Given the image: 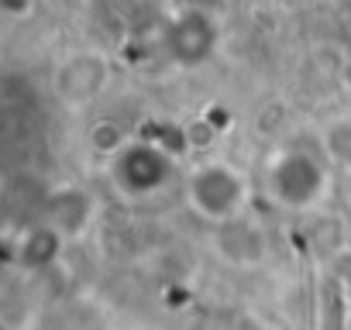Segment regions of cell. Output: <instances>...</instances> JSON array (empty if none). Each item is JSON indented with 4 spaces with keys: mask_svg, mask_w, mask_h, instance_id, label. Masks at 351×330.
I'll list each match as a JSON object with an SVG mask.
<instances>
[{
    "mask_svg": "<svg viewBox=\"0 0 351 330\" xmlns=\"http://www.w3.org/2000/svg\"><path fill=\"white\" fill-rule=\"evenodd\" d=\"M217 251L231 265L248 268V265H258L269 255V238L248 214H241L228 224H217Z\"/></svg>",
    "mask_w": 351,
    "mask_h": 330,
    "instance_id": "52a82bcc",
    "label": "cell"
},
{
    "mask_svg": "<svg viewBox=\"0 0 351 330\" xmlns=\"http://www.w3.org/2000/svg\"><path fill=\"white\" fill-rule=\"evenodd\" d=\"M32 8H35V0H0V14L11 18V21L28 18V14H32Z\"/></svg>",
    "mask_w": 351,
    "mask_h": 330,
    "instance_id": "30bf717a",
    "label": "cell"
},
{
    "mask_svg": "<svg viewBox=\"0 0 351 330\" xmlns=\"http://www.w3.org/2000/svg\"><path fill=\"white\" fill-rule=\"evenodd\" d=\"M162 45H165V55L176 66L197 69V66H204V62H210L217 55V49H221V25L204 8H183V11H176L165 21Z\"/></svg>",
    "mask_w": 351,
    "mask_h": 330,
    "instance_id": "277c9868",
    "label": "cell"
},
{
    "mask_svg": "<svg viewBox=\"0 0 351 330\" xmlns=\"http://www.w3.org/2000/svg\"><path fill=\"white\" fill-rule=\"evenodd\" d=\"M110 183L128 200H152L158 196L176 173V155L158 144L155 138H134L110 151Z\"/></svg>",
    "mask_w": 351,
    "mask_h": 330,
    "instance_id": "3957f363",
    "label": "cell"
},
{
    "mask_svg": "<svg viewBox=\"0 0 351 330\" xmlns=\"http://www.w3.org/2000/svg\"><path fill=\"white\" fill-rule=\"evenodd\" d=\"M66 244H69V241H66L56 227H49L45 220H38L35 227H28V231L21 234V241H18V248H14V258H18V265L28 268V272H45V268H52V265L59 262V255H62Z\"/></svg>",
    "mask_w": 351,
    "mask_h": 330,
    "instance_id": "ba28073f",
    "label": "cell"
},
{
    "mask_svg": "<svg viewBox=\"0 0 351 330\" xmlns=\"http://www.w3.org/2000/svg\"><path fill=\"white\" fill-rule=\"evenodd\" d=\"M107 62L97 52H76L69 59H62L52 73V90L66 107H86L93 103L104 86H107Z\"/></svg>",
    "mask_w": 351,
    "mask_h": 330,
    "instance_id": "5b68a950",
    "label": "cell"
},
{
    "mask_svg": "<svg viewBox=\"0 0 351 330\" xmlns=\"http://www.w3.org/2000/svg\"><path fill=\"white\" fill-rule=\"evenodd\" d=\"M320 148H324V158L334 165V169H344L351 173V114H341V117H330L320 131Z\"/></svg>",
    "mask_w": 351,
    "mask_h": 330,
    "instance_id": "9c48e42d",
    "label": "cell"
},
{
    "mask_svg": "<svg viewBox=\"0 0 351 330\" xmlns=\"http://www.w3.org/2000/svg\"><path fill=\"white\" fill-rule=\"evenodd\" d=\"M42 220L49 227H56L66 241H80L83 234H90V227L97 220V200L90 190H83L76 183H62L45 196Z\"/></svg>",
    "mask_w": 351,
    "mask_h": 330,
    "instance_id": "8992f818",
    "label": "cell"
},
{
    "mask_svg": "<svg viewBox=\"0 0 351 330\" xmlns=\"http://www.w3.org/2000/svg\"><path fill=\"white\" fill-rule=\"evenodd\" d=\"M183 196H186V207L200 220L217 227V224H228V220L248 214L252 186L241 176L238 165H231L224 158H207L190 169V176L183 183Z\"/></svg>",
    "mask_w": 351,
    "mask_h": 330,
    "instance_id": "7a4b0ae2",
    "label": "cell"
},
{
    "mask_svg": "<svg viewBox=\"0 0 351 330\" xmlns=\"http://www.w3.org/2000/svg\"><path fill=\"white\" fill-rule=\"evenodd\" d=\"M330 169L334 165L324 155L303 148H279L265 162V193L279 210H317L330 193Z\"/></svg>",
    "mask_w": 351,
    "mask_h": 330,
    "instance_id": "6da1fadb",
    "label": "cell"
}]
</instances>
